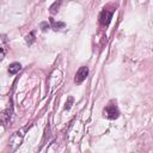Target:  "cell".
<instances>
[{
  "label": "cell",
  "mask_w": 153,
  "mask_h": 153,
  "mask_svg": "<svg viewBox=\"0 0 153 153\" xmlns=\"http://www.w3.org/2000/svg\"><path fill=\"white\" fill-rule=\"evenodd\" d=\"M103 115H104V117H106L109 120H116L120 116V110L115 104H109L104 108Z\"/></svg>",
  "instance_id": "cell-1"
},
{
  "label": "cell",
  "mask_w": 153,
  "mask_h": 153,
  "mask_svg": "<svg viewBox=\"0 0 153 153\" xmlns=\"http://www.w3.org/2000/svg\"><path fill=\"white\" fill-rule=\"evenodd\" d=\"M88 75V68L86 66H82L80 67L78 71H76V74H75V78H74V82L75 84H81Z\"/></svg>",
  "instance_id": "cell-2"
},
{
  "label": "cell",
  "mask_w": 153,
  "mask_h": 153,
  "mask_svg": "<svg viewBox=\"0 0 153 153\" xmlns=\"http://www.w3.org/2000/svg\"><path fill=\"white\" fill-rule=\"evenodd\" d=\"M111 19H112V12L109 11V10H106V8H104V10L102 11L100 16H99V22H100V24H102L103 26H108V25L110 24Z\"/></svg>",
  "instance_id": "cell-3"
},
{
  "label": "cell",
  "mask_w": 153,
  "mask_h": 153,
  "mask_svg": "<svg viewBox=\"0 0 153 153\" xmlns=\"http://www.w3.org/2000/svg\"><path fill=\"white\" fill-rule=\"evenodd\" d=\"M6 53H7V39L6 36L0 35V61L5 57Z\"/></svg>",
  "instance_id": "cell-4"
},
{
  "label": "cell",
  "mask_w": 153,
  "mask_h": 153,
  "mask_svg": "<svg viewBox=\"0 0 153 153\" xmlns=\"http://www.w3.org/2000/svg\"><path fill=\"white\" fill-rule=\"evenodd\" d=\"M11 114H12V106L7 108V109H6V110L0 115V122H1V123H4V124L6 126V124L11 121V116H12Z\"/></svg>",
  "instance_id": "cell-5"
},
{
  "label": "cell",
  "mask_w": 153,
  "mask_h": 153,
  "mask_svg": "<svg viewBox=\"0 0 153 153\" xmlns=\"http://www.w3.org/2000/svg\"><path fill=\"white\" fill-rule=\"evenodd\" d=\"M20 69H22V65H20L19 62H13V63H11V65L8 66V73H10V74H16V73H18Z\"/></svg>",
  "instance_id": "cell-6"
},
{
  "label": "cell",
  "mask_w": 153,
  "mask_h": 153,
  "mask_svg": "<svg viewBox=\"0 0 153 153\" xmlns=\"http://www.w3.org/2000/svg\"><path fill=\"white\" fill-rule=\"evenodd\" d=\"M61 0H57V1H55L50 7H49V12H50V14H56L57 12H59V8H60V5H61Z\"/></svg>",
  "instance_id": "cell-7"
},
{
  "label": "cell",
  "mask_w": 153,
  "mask_h": 153,
  "mask_svg": "<svg viewBox=\"0 0 153 153\" xmlns=\"http://www.w3.org/2000/svg\"><path fill=\"white\" fill-rule=\"evenodd\" d=\"M50 24H51V27L54 30H60V29L65 27V25H66L63 22H55L53 18H50Z\"/></svg>",
  "instance_id": "cell-8"
},
{
  "label": "cell",
  "mask_w": 153,
  "mask_h": 153,
  "mask_svg": "<svg viewBox=\"0 0 153 153\" xmlns=\"http://www.w3.org/2000/svg\"><path fill=\"white\" fill-rule=\"evenodd\" d=\"M73 103H74V98H73L72 96H69V97L67 98V100H66V104H65V109H66V110H69V109L72 108Z\"/></svg>",
  "instance_id": "cell-9"
},
{
  "label": "cell",
  "mask_w": 153,
  "mask_h": 153,
  "mask_svg": "<svg viewBox=\"0 0 153 153\" xmlns=\"http://www.w3.org/2000/svg\"><path fill=\"white\" fill-rule=\"evenodd\" d=\"M25 41H26V43H27V44H32V43H33V41H35V32H33V31H31V32L25 37Z\"/></svg>",
  "instance_id": "cell-10"
},
{
  "label": "cell",
  "mask_w": 153,
  "mask_h": 153,
  "mask_svg": "<svg viewBox=\"0 0 153 153\" xmlns=\"http://www.w3.org/2000/svg\"><path fill=\"white\" fill-rule=\"evenodd\" d=\"M50 27V25L45 22V23H41V29H42V31H47L48 29Z\"/></svg>",
  "instance_id": "cell-11"
}]
</instances>
